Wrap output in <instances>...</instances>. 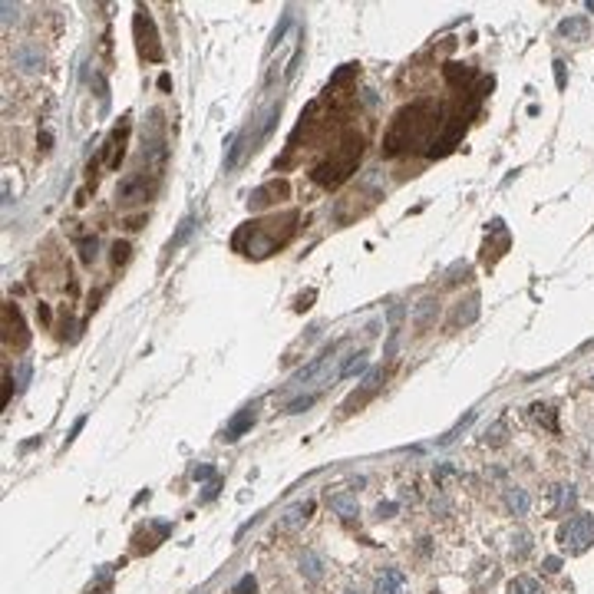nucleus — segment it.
<instances>
[{"mask_svg": "<svg viewBox=\"0 0 594 594\" xmlns=\"http://www.w3.org/2000/svg\"><path fill=\"white\" fill-rule=\"evenodd\" d=\"M436 116H439V109L432 102H412L410 109H403L393 119L386 139H383V155L393 159L399 152H406L410 146H426L429 129L436 126Z\"/></svg>", "mask_w": 594, "mask_h": 594, "instance_id": "obj_1", "label": "nucleus"}, {"mask_svg": "<svg viewBox=\"0 0 594 594\" xmlns=\"http://www.w3.org/2000/svg\"><path fill=\"white\" fill-rule=\"evenodd\" d=\"M360 135H350V139H344L340 142V148L333 152V155H327L324 162L314 168L311 175L317 185H324V188H337L340 182L350 179V172H357V162H360Z\"/></svg>", "mask_w": 594, "mask_h": 594, "instance_id": "obj_2", "label": "nucleus"}, {"mask_svg": "<svg viewBox=\"0 0 594 594\" xmlns=\"http://www.w3.org/2000/svg\"><path fill=\"white\" fill-rule=\"evenodd\" d=\"M558 542H561V548H564L568 555H581V551H588V548L594 544V515H588V512L571 515V518L561 525Z\"/></svg>", "mask_w": 594, "mask_h": 594, "instance_id": "obj_3", "label": "nucleus"}, {"mask_svg": "<svg viewBox=\"0 0 594 594\" xmlns=\"http://www.w3.org/2000/svg\"><path fill=\"white\" fill-rule=\"evenodd\" d=\"M27 340H30V333H27L23 320H20V311L14 304H3V344L20 350V346H27Z\"/></svg>", "mask_w": 594, "mask_h": 594, "instance_id": "obj_4", "label": "nucleus"}, {"mask_svg": "<svg viewBox=\"0 0 594 594\" xmlns=\"http://www.w3.org/2000/svg\"><path fill=\"white\" fill-rule=\"evenodd\" d=\"M43 63H47V60H43V50L36 47V43H30V40L14 50V66L20 73H40Z\"/></svg>", "mask_w": 594, "mask_h": 594, "instance_id": "obj_5", "label": "nucleus"}, {"mask_svg": "<svg viewBox=\"0 0 594 594\" xmlns=\"http://www.w3.org/2000/svg\"><path fill=\"white\" fill-rule=\"evenodd\" d=\"M410 591V581L399 568H383L373 581V594H406Z\"/></svg>", "mask_w": 594, "mask_h": 594, "instance_id": "obj_6", "label": "nucleus"}, {"mask_svg": "<svg viewBox=\"0 0 594 594\" xmlns=\"http://www.w3.org/2000/svg\"><path fill=\"white\" fill-rule=\"evenodd\" d=\"M287 192H291V185H287V182H267V185H261V188H258V192L251 195V201H248V205H251V208L258 212V208H267V205L280 201V198L287 195Z\"/></svg>", "mask_w": 594, "mask_h": 594, "instance_id": "obj_7", "label": "nucleus"}, {"mask_svg": "<svg viewBox=\"0 0 594 594\" xmlns=\"http://www.w3.org/2000/svg\"><path fill=\"white\" fill-rule=\"evenodd\" d=\"M297 571H300V578H304V581L317 584V581L324 578V558H320L314 548H304V551L297 555Z\"/></svg>", "mask_w": 594, "mask_h": 594, "instance_id": "obj_8", "label": "nucleus"}, {"mask_svg": "<svg viewBox=\"0 0 594 594\" xmlns=\"http://www.w3.org/2000/svg\"><path fill=\"white\" fill-rule=\"evenodd\" d=\"M251 426H254V406H245V410L225 426V436H221V439H225V443H234V439H241Z\"/></svg>", "mask_w": 594, "mask_h": 594, "instance_id": "obj_9", "label": "nucleus"}, {"mask_svg": "<svg viewBox=\"0 0 594 594\" xmlns=\"http://www.w3.org/2000/svg\"><path fill=\"white\" fill-rule=\"evenodd\" d=\"M116 195L122 198V201H142V198L148 195L146 175H129V179H122L119 188H116Z\"/></svg>", "mask_w": 594, "mask_h": 594, "instance_id": "obj_10", "label": "nucleus"}, {"mask_svg": "<svg viewBox=\"0 0 594 594\" xmlns=\"http://www.w3.org/2000/svg\"><path fill=\"white\" fill-rule=\"evenodd\" d=\"M558 33L564 36V40H575V43H581V40H588L591 23H588V16H568V20H561V23H558Z\"/></svg>", "mask_w": 594, "mask_h": 594, "instance_id": "obj_11", "label": "nucleus"}, {"mask_svg": "<svg viewBox=\"0 0 594 594\" xmlns=\"http://www.w3.org/2000/svg\"><path fill=\"white\" fill-rule=\"evenodd\" d=\"M436 317H439V300H436V297H423V300L416 304V311H412V324L419 330H426Z\"/></svg>", "mask_w": 594, "mask_h": 594, "instance_id": "obj_12", "label": "nucleus"}, {"mask_svg": "<svg viewBox=\"0 0 594 594\" xmlns=\"http://www.w3.org/2000/svg\"><path fill=\"white\" fill-rule=\"evenodd\" d=\"M330 509L337 512L340 518H357V515H360V505H357V495H346V492L330 495Z\"/></svg>", "mask_w": 594, "mask_h": 594, "instance_id": "obj_13", "label": "nucleus"}, {"mask_svg": "<svg viewBox=\"0 0 594 594\" xmlns=\"http://www.w3.org/2000/svg\"><path fill=\"white\" fill-rule=\"evenodd\" d=\"M380 377H383V370H380V366H373V370L366 373V380H363V390H360V393H353V396H350V399H346V406H344V410L350 412V410H353V406H360V403H363V399H366V396H373V390H377Z\"/></svg>", "mask_w": 594, "mask_h": 594, "instance_id": "obj_14", "label": "nucleus"}, {"mask_svg": "<svg viewBox=\"0 0 594 594\" xmlns=\"http://www.w3.org/2000/svg\"><path fill=\"white\" fill-rule=\"evenodd\" d=\"M505 509H509L512 515H528V509H531V495L515 485V489L505 492Z\"/></svg>", "mask_w": 594, "mask_h": 594, "instance_id": "obj_15", "label": "nucleus"}, {"mask_svg": "<svg viewBox=\"0 0 594 594\" xmlns=\"http://www.w3.org/2000/svg\"><path fill=\"white\" fill-rule=\"evenodd\" d=\"M505 594H544V591H542V584H538L535 578L518 575V578H512L509 584H505Z\"/></svg>", "mask_w": 594, "mask_h": 594, "instance_id": "obj_16", "label": "nucleus"}, {"mask_svg": "<svg viewBox=\"0 0 594 594\" xmlns=\"http://www.w3.org/2000/svg\"><path fill=\"white\" fill-rule=\"evenodd\" d=\"M311 512H314L311 502H300V505H294V509H287V515L280 518V528H297L300 522L311 518Z\"/></svg>", "mask_w": 594, "mask_h": 594, "instance_id": "obj_17", "label": "nucleus"}, {"mask_svg": "<svg viewBox=\"0 0 594 594\" xmlns=\"http://www.w3.org/2000/svg\"><path fill=\"white\" fill-rule=\"evenodd\" d=\"M558 492V502H555V515H564V512H571L575 509V502H578V492H575V485H558L555 489Z\"/></svg>", "mask_w": 594, "mask_h": 594, "instance_id": "obj_18", "label": "nucleus"}, {"mask_svg": "<svg viewBox=\"0 0 594 594\" xmlns=\"http://www.w3.org/2000/svg\"><path fill=\"white\" fill-rule=\"evenodd\" d=\"M476 317H478V297L476 294L465 300V307L459 304V307H456V314H452V320H456V324H472Z\"/></svg>", "mask_w": 594, "mask_h": 594, "instance_id": "obj_19", "label": "nucleus"}, {"mask_svg": "<svg viewBox=\"0 0 594 594\" xmlns=\"http://www.w3.org/2000/svg\"><path fill=\"white\" fill-rule=\"evenodd\" d=\"M363 366H366V350H357V353H350V360L340 366V377H357Z\"/></svg>", "mask_w": 594, "mask_h": 594, "instance_id": "obj_20", "label": "nucleus"}, {"mask_svg": "<svg viewBox=\"0 0 594 594\" xmlns=\"http://www.w3.org/2000/svg\"><path fill=\"white\" fill-rule=\"evenodd\" d=\"M446 80L449 82H465V80H472V66H465V63H446Z\"/></svg>", "mask_w": 594, "mask_h": 594, "instance_id": "obj_21", "label": "nucleus"}, {"mask_svg": "<svg viewBox=\"0 0 594 594\" xmlns=\"http://www.w3.org/2000/svg\"><path fill=\"white\" fill-rule=\"evenodd\" d=\"M528 551H531V535H525V531L512 535V558H525Z\"/></svg>", "mask_w": 594, "mask_h": 594, "instance_id": "obj_22", "label": "nucleus"}, {"mask_svg": "<svg viewBox=\"0 0 594 594\" xmlns=\"http://www.w3.org/2000/svg\"><path fill=\"white\" fill-rule=\"evenodd\" d=\"M258 591V581H254V575H245L234 588H231V594H254Z\"/></svg>", "mask_w": 594, "mask_h": 594, "instance_id": "obj_23", "label": "nucleus"}, {"mask_svg": "<svg viewBox=\"0 0 594 594\" xmlns=\"http://www.w3.org/2000/svg\"><path fill=\"white\" fill-rule=\"evenodd\" d=\"M129 261V245L126 241H116L113 245V264H126Z\"/></svg>", "mask_w": 594, "mask_h": 594, "instance_id": "obj_24", "label": "nucleus"}, {"mask_svg": "<svg viewBox=\"0 0 594 594\" xmlns=\"http://www.w3.org/2000/svg\"><path fill=\"white\" fill-rule=\"evenodd\" d=\"M0 10H3V27H10V23L20 20V7H16V3H3Z\"/></svg>", "mask_w": 594, "mask_h": 594, "instance_id": "obj_25", "label": "nucleus"}, {"mask_svg": "<svg viewBox=\"0 0 594 594\" xmlns=\"http://www.w3.org/2000/svg\"><path fill=\"white\" fill-rule=\"evenodd\" d=\"M485 443H492V446L505 443V426H502V423H495V426L485 432Z\"/></svg>", "mask_w": 594, "mask_h": 594, "instance_id": "obj_26", "label": "nucleus"}, {"mask_svg": "<svg viewBox=\"0 0 594 594\" xmlns=\"http://www.w3.org/2000/svg\"><path fill=\"white\" fill-rule=\"evenodd\" d=\"M80 258L86 264L96 261V238H93V241H82V245H80Z\"/></svg>", "mask_w": 594, "mask_h": 594, "instance_id": "obj_27", "label": "nucleus"}, {"mask_svg": "<svg viewBox=\"0 0 594 594\" xmlns=\"http://www.w3.org/2000/svg\"><path fill=\"white\" fill-rule=\"evenodd\" d=\"M535 419H538V423H544L548 429H555V416H551V410H548V406H535Z\"/></svg>", "mask_w": 594, "mask_h": 594, "instance_id": "obj_28", "label": "nucleus"}, {"mask_svg": "<svg viewBox=\"0 0 594 594\" xmlns=\"http://www.w3.org/2000/svg\"><path fill=\"white\" fill-rule=\"evenodd\" d=\"M314 399H317L314 393H311V396H300V399H294V403H287V412H304V410H307V406L314 403Z\"/></svg>", "mask_w": 594, "mask_h": 594, "instance_id": "obj_29", "label": "nucleus"}, {"mask_svg": "<svg viewBox=\"0 0 594 594\" xmlns=\"http://www.w3.org/2000/svg\"><path fill=\"white\" fill-rule=\"evenodd\" d=\"M192 225H195V221H192V218H185V221H182V228H179V234L172 238V245H168V248H179L182 241H185V234L192 231Z\"/></svg>", "mask_w": 594, "mask_h": 594, "instance_id": "obj_30", "label": "nucleus"}, {"mask_svg": "<svg viewBox=\"0 0 594 594\" xmlns=\"http://www.w3.org/2000/svg\"><path fill=\"white\" fill-rule=\"evenodd\" d=\"M27 380H30V366H27V363H20V366H16V383H20V386H27Z\"/></svg>", "mask_w": 594, "mask_h": 594, "instance_id": "obj_31", "label": "nucleus"}, {"mask_svg": "<svg viewBox=\"0 0 594 594\" xmlns=\"http://www.w3.org/2000/svg\"><path fill=\"white\" fill-rule=\"evenodd\" d=\"M393 509H396V505H390V502H386V505H377V518H390V515H393Z\"/></svg>", "mask_w": 594, "mask_h": 594, "instance_id": "obj_32", "label": "nucleus"}, {"mask_svg": "<svg viewBox=\"0 0 594 594\" xmlns=\"http://www.w3.org/2000/svg\"><path fill=\"white\" fill-rule=\"evenodd\" d=\"M555 76H558V86H564V63L555 60Z\"/></svg>", "mask_w": 594, "mask_h": 594, "instance_id": "obj_33", "label": "nucleus"}, {"mask_svg": "<svg viewBox=\"0 0 594 594\" xmlns=\"http://www.w3.org/2000/svg\"><path fill=\"white\" fill-rule=\"evenodd\" d=\"M195 478H212V465H198V469H195Z\"/></svg>", "mask_w": 594, "mask_h": 594, "instance_id": "obj_34", "label": "nucleus"}, {"mask_svg": "<svg viewBox=\"0 0 594 594\" xmlns=\"http://www.w3.org/2000/svg\"><path fill=\"white\" fill-rule=\"evenodd\" d=\"M558 568H561L558 558H544V571H558Z\"/></svg>", "mask_w": 594, "mask_h": 594, "instance_id": "obj_35", "label": "nucleus"}, {"mask_svg": "<svg viewBox=\"0 0 594 594\" xmlns=\"http://www.w3.org/2000/svg\"><path fill=\"white\" fill-rule=\"evenodd\" d=\"M399 317H403V307H399V304H396V307H390V320H393V324L399 320Z\"/></svg>", "mask_w": 594, "mask_h": 594, "instance_id": "obj_36", "label": "nucleus"}, {"mask_svg": "<svg viewBox=\"0 0 594 594\" xmlns=\"http://www.w3.org/2000/svg\"><path fill=\"white\" fill-rule=\"evenodd\" d=\"M346 594H360V591H346Z\"/></svg>", "mask_w": 594, "mask_h": 594, "instance_id": "obj_37", "label": "nucleus"}]
</instances>
